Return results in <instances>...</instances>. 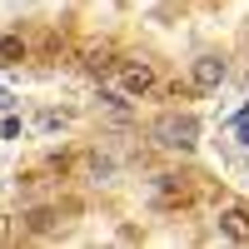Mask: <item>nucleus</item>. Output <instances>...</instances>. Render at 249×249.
I'll return each mask as SVG.
<instances>
[{
  "mask_svg": "<svg viewBox=\"0 0 249 249\" xmlns=\"http://www.w3.org/2000/svg\"><path fill=\"white\" fill-rule=\"evenodd\" d=\"M155 140L164 144V150L190 155L195 144H199V120H195V115H164V120L155 124Z\"/></svg>",
  "mask_w": 249,
  "mask_h": 249,
  "instance_id": "nucleus-1",
  "label": "nucleus"
},
{
  "mask_svg": "<svg viewBox=\"0 0 249 249\" xmlns=\"http://www.w3.org/2000/svg\"><path fill=\"white\" fill-rule=\"evenodd\" d=\"M224 75H230V65H224L219 55H199L195 65H190V85H195V90H219Z\"/></svg>",
  "mask_w": 249,
  "mask_h": 249,
  "instance_id": "nucleus-2",
  "label": "nucleus"
},
{
  "mask_svg": "<svg viewBox=\"0 0 249 249\" xmlns=\"http://www.w3.org/2000/svg\"><path fill=\"white\" fill-rule=\"evenodd\" d=\"M219 234L234 239V244H249V204H230V210H219Z\"/></svg>",
  "mask_w": 249,
  "mask_h": 249,
  "instance_id": "nucleus-3",
  "label": "nucleus"
},
{
  "mask_svg": "<svg viewBox=\"0 0 249 249\" xmlns=\"http://www.w3.org/2000/svg\"><path fill=\"white\" fill-rule=\"evenodd\" d=\"M120 85H124V95H144L155 85V65L150 60H130V65H120Z\"/></svg>",
  "mask_w": 249,
  "mask_h": 249,
  "instance_id": "nucleus-4",
  "label": "nucleus"
},
{
  "mask_svg": "<svg viewBox=\"0 0 249 249\" xmlns=\"http://www.w3.org/2000/svg\"><path fill=\"white\" fill-rule=\"evenodd\" d=\"M85 70H90V75H115V70H120V60H115L110 45H95V50L85 55Z\"/></svg>",
  "mask_w": 249,
  "mask_h": 249,
  "instance_id": "nucleus-5",
  "label": "nucleus"
},
{
  "mask_svg": "<svg viewBox=\"0 0 249 249\" xmlns=\"http://www.w3.org/2000/svg\"><path fill=\"white\" fill-rule=\"evenodd\" d=\"M0 60H5V65H15V60H25V45H20L15 35H5V40H0Z\"/></svg>",
  "mask_w": 249,
  "mask_h": 249,
  "instance_id": "nucleus-6",
  "label": "nucleus"
},
{
  "mask_svg": "<svg viewBox=\"0 0 249 249\" xmlns=\"http://www.w3.org/2000/svg\"><path fill=\"white\" fill-rule=\"evenodd\" d=\"M30 230L45 234V230H50V210H35V214H30Z\"/></svg>",
  "mask_w": 249,
  "mask_h": 249,
  "instance_id": "nucleus-7",
  "label": "nucleus"
}]
</instances>
